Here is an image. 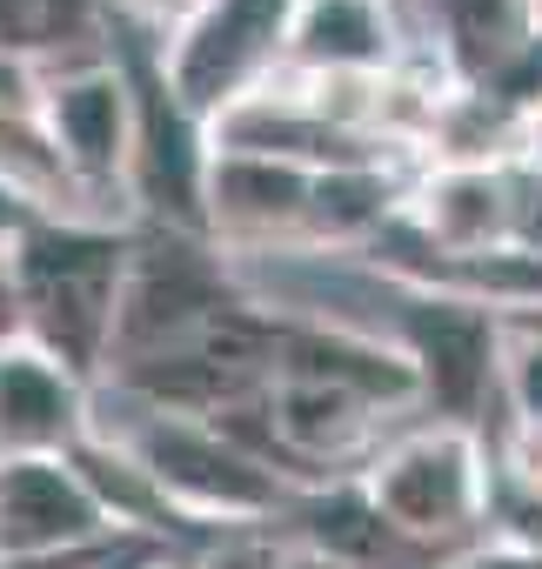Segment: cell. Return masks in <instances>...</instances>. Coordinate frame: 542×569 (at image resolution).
<instances>
[{
    "label": "cell",
    "instance_id": "obj_1",
    "mask_svg": "<svg viewBox=\"0 0 542 569\" xmlns=\"http://www.w3.org/2000/svg\"><path fill=\"white\" fill-rule=\"evenodd\" d=\"M128 254H134L128 221H34L14 241L21 296H28V342H41L54 362H68L88 382L114 369Z\"/></svg>",
    "mask_w": 542,
    "mask_h": 569
},
{
    "label": "cell",
    "instance_id": "obj_2",
    "mask_svg": "<svg viewBox=\"0 0 542 569\" xmlns=\"http://www.w3.org/2000/svg\"><path fill=\"white\" fill-rule=\"evenodd\" d=\"M362 489L382 509V522L429 562L469 549L489 536V489H495V456L489 436L469 422H402L369 462Z\"/></svg>",
    "mask_w": 542,
    "mask_h": 569
},
{
    "label": "cell",
    "instance_id": "obj_3",
    "mask_svg": "<svg viewBox=\"0 0 542 569\" xmlns=\"http://www.w3.org/2000/svg\"><path fill=\"white\" fill-rule=\"evenodd\" d=\"M94 389L128 409V416H114V422H94V436H114V442L154 476V489L168 496V509H174L188 529L214 536V529L282 522V516H289L295 489L268 469L261 456H248L228 429L188 422V416H154V409L128 402V396L108 389V382H94Z\"/></svg>",
    "mask_w": 542,
    "mask_h": 569
},
{
    "label": "cell",
    "instance_id": "obj_4",
    "mask_svg": "<svg viewBox=\"0 0 542 569\" xmlns=\"http://www.w3.org/2000/svg\"><path fill=\"white\" fill-rule=\"evenodd\" d=\"M34 68H41V108H34V121H41L48 141L61 148L68 174H74L114 221L134 228L128 174H134L141 108H134V74H128L121 48L34 54Z\"/></svg>",
    "mask_w": 542,
    "mask_h": 569
},
{
    "label": "cell",
    "instance_id": "obj_5",
    "mask_svg": "<svg viewBox=\"0 0 542 569\" xmlns=\"http://www.w3.org/2000/svg\"><path fill=\"white\" fill-rule=\"evenodd\" d=\"M248 289H241L234 254H221L208 234L134 221V254H128V281H121V322H114V369L141 362V356L188 349Z\"/></svg>",
    "mask_w": 542,
    "mask_h": 569
},
{
    "label": "cell",
    "instance_id": "obj_6",
    "mask_svg": "<svg viewBox=\"0 0 542 569\" xmlns=\"http://www.w3.org/2000/svg\"><path fill=\"white\" fill-rule=\"evenodd\" d=\"M302 0H208V8L161 48L174 101L201 121L241 108L268 81L289 74V34Z\"/></svg>",
    "mask_w": 542,
    "mask_h": 569
},
{
    "label": "cell",
    "instance_id": "obj_7",
    "mask_svg": "<svg viewBox=\"0 0 542 569\" xmlns=\"http://www.w3.org/2000/svg\"><path fill=\"white\" fill-rule=\"evenodd\" d=\"M382 336L415 362L422 382V409L435 422H469L502 396V349H509V322L455 302V296H415L389 281V316Z\"/></svg>",
    "mask_w": 542,
    "mask_h": 569
},
{
    "label": "cell",
    "instance_id": "obj_8",
    "mask_svg": "<svg viewBox=\"0 0 542 569\" xmlns=\"http://www.w3.org/2000/svg\"><path fill=\"white\" fill-rule=\"evenodd\" d=\"M208 241L234 261L254 254H289L302 248L309 201H315V168L268 161V154H228L208 148Z\"/></svg>",
    "mask_w": 542,
    "mask_h": 569
},
{
    "label": "cell",
    "instance_id": "obj_9",
    "mask_svg": "<svg viewBox=\"0 0 542 569\" xmlns=\"http://www.w3.org/2000/svg\"><path fill=\"white\" fill-rule=\"evenodd\" d=\"M529 168H435L422 161L402 201V221L435 254H482L502 241H529Z\"/></svg>",
    "mask_w": 542,
    "mask_h": 569
},
{
    "label": "cell",
    "instance_id": "obj_10",
    "mask_svg": "<svg viewBox=\"0 0 542 569\" xmlns=\"http://www.w3.org/2000/svg\"><path fill=\"white\" fill-rule=\"evenodd\" d=\"M114 529L74 456H0V562L74 549Z\"/></svg>",
    "mask_w": 542,
    "mask_h": 569
},
{
    "label": "cell",
    "instance_id": "obj_11",
    "mask_svg": "<svg viewBox=\"0 0 542 569\" xmlns=\"http://www.w3.org/2000/svg\"><path fill=\"white\" fill-rule=\"evenodd\" d=\"M94 436V382L41 342L0 349V456H74Z\"/></svg>",
    "mask_w": 542,
    "mask_h": 569
},
{
    "label": "cell",
    "instance_id": "obj_12",
    "mask_svg": "<svg viewBox=\"0 0 542 569\" xmlns=\"http://www.w3.org/2000/svg\"><path fill=\"white\" fill-rule=\"evenodd\" d=\"M409 54L402 0H302L289 68L295 74H389Z\"/></svg>",
    "mask_w": 542,
    "mask_h": 569
},
{
    "label": "cell",
    "instance_id": "obj_13",
    "mask_svg": "<svg viewBox=\"0 0 542 569\" xmlns=\"http://www.w3.org/2000/svg\"><path fill=\"white\" fill-rule=\"evenodd\" d=\"M402 21L415 41H435L462 81L489 88L529 41V0H402Z\"/></svg>",
    "mask_w": 542,
    "mask_h": 569
},
{
    "label": "cell",
    "instance_id": "obj_14",
    "mask_svg": "<svg viewBox=\"0 0 542 569\" xmlns=\"http://www.w3.org/2000/svg\"><path fill=\"white\" fill-rule=\"evenodd\" d=\"M188 549L168 542V536H148V529H101L74 549H54V556H28V562H0V569H181Z\"/></svg>",
    "mask_w": 542,
    "mask_h": 569
},
{
    "label": "cell",
    "instance_id": "obj_15",
    "mask_svg": "<svg viewBox=\"0 0 542 569\" xmlns=\"http://www.w3.org/2000/svg\"><path fill=\"white\" fill-rule=\"evenodd\" d=\"M289 529L282 522H241V529H214L208 542H194L188 569H282Z\"/></svg>",
    "mask_w": 542,
    "mask_h": 569
},
{
    "label": "cell",
    "instance_id": "obj_16",
    "mask_svg": "<svg viewBox=\"0 0 542 569\" xmlns=\"http://www.w3.org/2000/svg\"><path fill=\"white\" fill-rule=\"evenodd\" d=\"M502 422H529L542 429V342L509 329V349H502Z\"/></svg>",
    "mask_w": 542,
    "mask_h": 569
},
{
    "label": "cell",
    "instance_id": "obj_17",
    "mask_svg": "<svg viewBox=\"0 0 542 569\" xmlns=\"http://www.w3.org/2000/svg\"><path fill=\"white\" fill-rule=\"evenodd\" d=\"M201 8H208V0H108V14H114L121 28H134L141 41H154V48H168Z\"/></svg>",
    "mask_w": 542,
    "mask_h": 569
},
{
    "label": "cell",
    "instance_id": "obj_18",
    "mask_svg": "<svg viewBox=\"0 0 542 569\" xmlns=\"http://www.w3.org/2000/svg\"><path fill=\"white\" fill-rule=\"evenodd\" d=\"M435 569H542V542L529 549V542H495V536H482V542L442 556Z\"/></svg>",
    "mask_w": 542,
    "mask_h": 569
},
{
    "label": "cell",
    "instance_id": "obj_19",
    "mask_svg": "<svg viewBox=\"0 0 542 569\" xmlns=\"http://www.w3.org/2000/svg\"><path fill=\"white\" fill-rule=\"evenodd\" d=\"M41 108V68L34 54H0V121Z\"/></svg>",
    "mask_w": 542,
    "mask_h": 569
},
{
    "label": "cell",
    "instance_id": "obj_20",
    "mask_svg": "<svg viewBox=\"0 0 542 569\" xmlns=\"http://www.w3.org/2000/svg\"><path fill=\"white\" fill-rule=\"evenodd\" d=\"M28 342V296H21V268L14 248H0V349Z\"/></svg>",
    "mask_w": 542,
    "mask_h": 569
},
{
    "label": "cell",
    "instance_id": "obj_21",
    "mask_svg": "<svg viewBox=\"0 0 542 569\" xmlns=\"http://www.w3.org/2000/svg\"><path fill=\"white\" fill-rule=\"evenodd\" d=\"M34 221H41V214H34V208H28V201L8 188V181H0V248H14V241L34 228Z\"/></svg>",
    "mask_w": 542,
    "mask_h": 569
},
{
    "label": "cell",
    "instance_id": "obj_22",
    "mask_svg": "<svg viewBox=\"0 0 542 569\" xmlns=\"http://www.w3.org/2000/svg\"><path fill=\"white\" fill-rule=\"evenodd\" d=\"M282 569H349V562H335L329 549H315V542L289 536V549H282Z\"/></svg>",
    "mask_w": 542,
    "mask_h": 569
},
{
    "label": "cell",
    "instance_id": "obj_23",
    "mask_svg": "<svg viewBox=\"0 0 542 569\" xmlns=\"http://www.w3.org/2000/svg\"><path fill=\"white\" fill-rule=\"evenodd\" d=\"M522 168L542 174V101L529 108V134H522Z\"/></svg>",
    "mask_w": 542,
    "mask_h": 569
},
{
    "label": "cell",
    "instance_id": "obj_24",
    "mask_svg": "<svg viewBox=\"0 0 542 569\" xmlns=\"http://www.w3.org/2000/svg\"><path fill=\"white\" fill-rule=\"evenodd\" d=\"M509 329H522V336H535V342H542V309H535V316H522V322H509Z\"/></svg>",
    "mask_w": 542,
    "mask_h": 569
},
{
    "label": "cell",
    "instance_id": "obj_25",
    "mask_svg": "<svg viewBox=\"0 0 542 569\" xmlns=\"http://www.w3.org/2000/svg\"><path fill=\"white\" fill-rule=\"evenodd\" d=\"M529 34L542 41V0H529Z\"/></svg>",
    "mask_w": 542,
    "mask_h": 569
}]
</instances>
